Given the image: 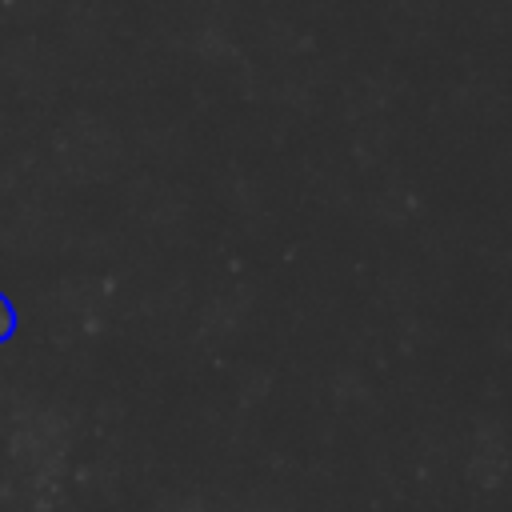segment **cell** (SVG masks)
<instances>
[{
	"mask_svg": "<svg viewBox=\"0 0 512 512\" xmlns=\"http://www.w3.org/2000/svg\"><path fill=\"white\" fill-rule=\"evenodd\" d=\"M12 332H16V308H12V300L0 292V344L12 340Z\"/></svg>",
	"mask_w": 512,
	"mask_h": 512,
	"instance_id": "obj_1",
	"label": "cell"
}]
</instances>
